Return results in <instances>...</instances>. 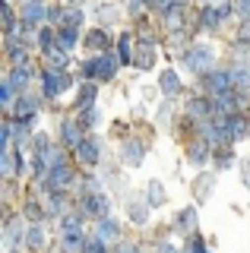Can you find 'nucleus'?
I'll list each match as a JSON object with an SVG mask.
<instances>
[{
    "label": "nucleus",
    "mask_w": 250,
    "mask_h": 253,
    "mask_svg": "<svg viewBox=\"0 0 250 253\" xmlns=\"http://www.w3.org/2000/svg\"><path fill=\"white\" fill-rule=\"evenodd\" d=\"M117 253H143V250H139L136 244H121V250H117Z\"/></svg>",
    "instance_id": "obj_39"
},
{
    "label": "nucleus",
    "mask_w": 250,
    "mask_h": 253,
    "mask_svg": "<svg viewBox=\"0 0 250 253\" xmlns=\"http://www.w3.org/2000/svg\"><path fill=\"white\" fill-rule=\"evenodd\" d=\"M117 42V38H111V32L108 29H89L85 32V38H83V44H85V51H92V54H101V51H111V44Z\"/></svg>",
    "instance_id": "obj_10"
},
{
    "label": "nucleus",
    "mask_w": 250,
    "mask_h": 253,
    "mask_svg": "<svg viewBox=\"0 0 250 253\" xmlns=\"http://www.w3.org/2000/svg\"><path fill=\"white\" fill-rule=\"evenodd\" d=\"M22 215H26L29 221H42V218H48V209H44L35 196H29V200L22 203Z\"/></svg>",
    "instance_id": "obj_33"
},
{
    "label": "nucleus",
    "mask_w": 250,
    "mask_h": 253,
    "mask_svg": "<svg viewBox=\"0 0 250 253\" xmlns=\"http://www.w3.org/2000/svg\"><path fill=\"white\" fill-rule=\"evenodd\" d=\"M19 19H22V26H32V29L48 26V3L44 0H22Z\"/></svg>",
    "instance_id": "obj_6"
},
{
    "label": "nucleus",
    "mask_w": 250,
    "mask_h": 253,
    "mask_svg": "<svg viewBox=\"0 0 250 253\" xmlns=\"http://www.w3.org/2000/svg\"><path fill=\"white\" fill-rule=\"evenodd\" d=\"M187 253H206V241L200 234H190L187 237Z\"/></svg>",
    "instance_id": "obj_38"
},
{
    "label": "nucleus",
    "mask_w": 250,
    "mask_h": 253,
    "mask_svg": "<svg viewBox=\"0 0 250 253\" xmlns=\"http://www.w3.org/2000/svg\"><path fill=\"white\" fill-rule=\"evenodd\" d=\"M143 158H146V146L139 139H124L121 142V162L127 165V168H139V165H143Z\"/></svg>",
    "instance_id": "obj_12"
},
{
    "label": "nucleus",
    "mask_w": 250,
    "mask_h": 253,
    "mask_svg": "<svg viewBox=\"0 0 250 253\" xmlns=\"http://www.w3.org/2000/svg\"><path fill=\"white\" fill-rule=\"evenodd\" d=\"M26 215H10L6 218V228H3V241H6V247H16V241L19 237H26Z\"/></svg>",
    "instance_id": "obj_21"
},
{
    "label": "nucleus",
    "mask_w": 250,
    "mask_h": 253,
    "mask_svg": "<svg viewBox=\"0 0 250 253\" xmlns=\"http://www.w3.org/2000/svg\"><path fill=\"white\" fill-rule=\"evenodd\" d=\"M22 247H26V250H42L44 247V225H42V221H29V225H26Z\"/></svg>",
    "instance_id": "obj_22"
},
{
    "label": "nucleus",
    "mask_w": 250,
    "mask_h": 253,
    "mask_svg": "<svg viewBox=\"0 0 250 253\" xmlns=\"http://www.w3.org/2000/svg\"><path fill=\"white\" fill-rule=\"evenodd\" d=\"M200 89L203 95H225V92H231L234 89V73H231V67L228 70H209V73H203L200 76Z\"/></svg>",
    "instance_id": "obj_3"
},
{
    "label": "nucleus",
    "mask_w": 250,
    "mask_h": 253,
    "mask_svg": "<svg viewBox=\"0 0 250 253\" xmlns=\"http://www.w3.org/2000/svg\"><path fill=\"white\" fill-rule=\"evenodd\" d=\"M159 89L165 92V98H177V95H181V89H184V83H181V76H177L174 70H162Z\"/></svg>",
    "instance_id": "obj_23"
},
{
    "label": "nucleus",
    "mask_w": 250,
    "mask_h": 253,
    "mask_svg": "<svg viewBox=\"0 0 250 253\" xmlns=\"http://www.w3.org/2000/svg\"><path fill=\"white\" fill-rule=\"evenodd\" d=\"M114 54L121 57V63H133V54H136V38L130 32H121L114 42Z\"/></svg>",
    "instance_id": "obj_20"
},
{
    "label": "nucleus",
    "mask_w": 250,
    "mask_h": 253,
    "mask_svg": "<svg viewBox=\"0 0 250 253\" xmlns=\"http://www.w3.org/2000/svg\"><path fill=\"white\" fill-rule=\"evenodd\" d=\"M83 177H76V171H73V165H57V168H51L48 174H44V180H42V187L48 190V193H70L76 184H80Z\"/></svg>",
    "instance_id": "obj_1"
},
{
    "label": "nucleus",
    "mask_w": 250,
    "mask_h": 253,
    "mask_svg": "<svg viewBox=\"0 0 250 253\" xmlns=\"http://www.w3.org/2000/svg\"><path fill=\"white\" fill-rule=\"evenodd\" d=\"M225 130H228V142L250 139V117L244 111H238V114H231L228 121H225Z\"/></svg>",
    "instance_id": "obj_13"
},
{
    "label": "nucleus",
    "mask_w": 250,
    "mask_h": 253,
    "mask_svg": "<svg viewBox=\"0 0 250 253\" xmlns=\"http://www.w3.org/2000/svg\"><path fill=\"white\" fill-rule=\"evenodd\" d=\"M42 60H44V67H48V70H67L70 67V54L64 51V47H57V44H54L51 51H44Z\"/></svg>",
    "instance_id": "obj_25"
},
{
    "label": "nucleus",
    "mask_w": 250,
    "mask_h": 253,
    "mask_svg": "<svg viewBox=\"0 0 250 253\" xmlns=\"http://www.w3.org/2000/svg\"><path fill=\"white\" fill-rule=\"evenodd\" d=\"M184 63L193 70L197 76L209 73V70H215V51L212 44H190V51L184 54Z\"/></svg>",
    "instance_id": "obj_4"
},
{
    "label": "nucleus",
    "mask_w": 250,
    "mask_h": 253,
    "mask_svg": "<svg viewBox=\"0 0 250 253\" xmlns=\"http://www.w3.org/2000/svg\"><path fill=\"white\" fill-rule=\"evenodd\" d=\"M212 162H215L218 171L231 168V165H234V149H231V142H225V146H215V149H212Z\"/></svg>",
    "instance_id": "obj_32"
},
{
    "label": "nucleus",
    "mask_w": 250,
    "mask_h": 253,
    "mask_svg": "<svg viewBox=\"0 0 250 253\" xmlns=\"http://www.w3.org/2000/svg\"><path fill=\"white\" fill-rule=\"evenodd\" d=\"M10 253H19V250H10Z\"/></svg>",
    "instance_id": "obj_43"
},
{
    "label": "nucleus",
    "mask_w": 250,
    "mask_h": 253,
    "mask_svg": "<svg viewBox=\"0 0 250 253\" xmlns=\"http://www.w3.org/2000/svg\"><path fill=\"white\" fill-rule=\"evenodd\" d=\"M73 152H76V162H80V165H85V168H95V165L101 162V142L89 133V136H85L80 146L73 149Z\"/></svg>",
    "instance_id": "obj_9"
},
{
    "label": "nucleus",
    "mask_w": 250,
    "mask_h": 253,
    "mask_svg": "<svg viewBox=\"0 0 250 253\" xmlns=\"http://www.w3.org/2000/svg\"><path fill=\"white\" fill-rule=\"evenodd\" d=\"M38 79H42V98L44 101H54L57 95H64L70 85H73V76H70L67 70H48L44 67L42 73H38Z\"/></svg>",
    "instance_id": "obj_2"
},
{
    "label": "nucleus",
    "mask_w": 250,
    "mask_h": 253,
    "mask_svg": "<svg viewBox=\"0 0 250 253\" xmlns=\"http://www.w3.org/2000/svg\"><path fill=\"white\" fill-rule=\"evenodd\" d=\"M95 98H98V83L95 79H83L80 85H76V111H85V108H92L95 105Z\"/></svg>",
    "instance_id": "obj_14"
},
{
    "label": "nucleus",
    "mask_w": 250,
    "mask_h": 253,
    "mask_svg": "<svg viewBox=\"0 0 250 253\" xmlns=\"http://www.w3.org/2000/svg\"><path fill=\"white\" fill-rule=\"evenodd\" d=\"M95 234H98V241H105V244H114V241H121V225H117L114 218H98V225H95Z\"/></svg>",
    "instance_id": "obj_26"
},
{
    "label": "nucleus",
    "mask_w": 250,
    "mask_h": 253,
    "mask_svg": "<svg viewBox=\"0 0 250 253\" xmlns=\"http://www.w3.org/2000/svg\"><path fill=\"white\" fill-rule=\"evenodd\" d=\"M197 22H200V29H206V32H218L225 26V19H222V13H218L215 3H203L200 13H197Z\"/></svg>",
    "instance_id": "obj_15"
},
{
    "label": "nucleus",
    "mask_w": 250,
    "mask_h": 253,
    "mask_svg": "<svg viewBox=\"0 0 250 253\" xmlns=\"http://www.w3.org/2000/svg\"><path fill=\"white\" fill-rule=\"evenodd\" d=\"M76 42H80V29L73 26H57V47H64L67 54L76 51Z\"/></svg>",
    "instance_id": "obj_28"
},
{
    "label": "nucleus",
    "mask_w": 250,
    "mask_h": 253,
    "mask_svg": "<svg viewBox=\"0 0 250 253\" xmlns=\"http://www.w3.org/2000/svg\"><path fill=\"white\" fill-rule=\"evenodd\" d=\"M212 187H215V177H212V174H200V180L193 184V193H197V200L203 203L209 193H212Z\"/></svg>",
    "instance_id": "obj_34"
},
{
    "label": "nucleus",
    "mask_w": 250,
    "mask_h": 253,
    "mask_svg": "<svg viewBox=\"0 0 250 253\" xmlns=\"http://www.w3.org/2000/svg\"><path fill=\"white\" fill-rule=\"evenodd\" d=\"M64 3H67V6H83L85 0H64Z\"/></svg>",
    "instance_id": "obj_40"
},
{
    "label": "nucleus",
    "mask_w": 250,
    "mask_h": 253,
    "mask_svg": "<svg viewBox=\"0 0 250 253\" xmlns=\"http://www.w3.org/2000/svg\"><path fill=\"white\" fill-rule=\"evenodd\" d=\"M6 79H10V83L16 85V92L22 95L29 89V83H32V67H13L10 73H6Z\"/></svg>",
    "instance_id": "obj_29"
},
{
    "label": "nucleus",
    "mask_w": 250,
    "mask_h": 253,
    "mask_svg": "<svg viewBox=\"0 0 250 253\" xmlns=\"http://www.w3.org/2000/svg\"><path fill=\"white\" fill-rule=\"evenodd\" d=\"M149 200H130L127 203V215L130 221H136V225H146V218H149Z\"/></svg>",
    "instance_id": "obj_30"
},
{
    "label": "nucleus",
    "mask_w": 250,
    "mask_h": 253,
    "mask_svg": "<svg viewBox=\"0 0 250 253\" xmlns=\"http://www.w3.org/2000/svg\"><path fill=\"white\" fill-rule=\"evenodd\" d=\"M85 136H89V133H85L80 117H64V124H60V142H64L67 149H76Z\"/></svg>",
    "instance_id": "obj_8"
},
{
    "label": "nucleus",
    "mask_w": 250,
    "mask_h": 253,
    "mask_svg": "<svg viewBox=\"0 0 250 253\" xmlns=\"http://www.w3.org/2000/svg\"><path fill=\"white\" fill-rule=\"evenodd\" d=\"M44 209H48V218H64L67 212H73V206H70V193H48Z\"/></svg>",
    "instance_id": "obj_16"
},
{
    "label": "nucleus",
    "mask_w": 250,
    "mask_h": 253,
    "mask_svg": "<svg viewBox=\"0 0 250 253\" xmlns=\"http://www.w3.org/2000/svg\"><path fill=\"white\" fill-rule=\"evenodd\" d=\"M162 26H165V32H187V6H171V10L165 16H159Z\"/></svg>",
    "instance_id": "obj_17"
},
{
    "label": "nucleus",
    "mask_w": 250,
    "mask_h": 253,
    "mask_svg": "<svg viewBox=\"0 0 250 253\" xmlns=\"http://www.w3.org/2000/svg\"><path fill=\"white\" fill-rule=\"evenodd\" d=\"M203 3H218V0H200V6H203Z\"/></svg>",
    "instance_id": "obj_42"
},
{
    "label": "nucleus",
    "mask_w": 250,
    "mask_h": 253,
    "mask_svg": "<svg viewBox=\"0 0 250 253\" xmlns=\"http://www.w3.org/2000/svg\"><path fill=\"white\" fill-rule=\"evenodd\" d=\"M76 117L83 121L85 130H95V126L101 124V111H98L95 105H92V108H85V111H76Z\"/></svg>",
    "instance_id": "obj_35"
},
{
    "label": "nucleus",
    "mask_w": 250,
    "mask_h": 253,
    "mask_svg": "<svg viewBox=\"0 0 250 253\" xmlns=\"http://www.w3.org/2000/svg\"><path fill=\"white\" fill-rule=\"evenodd\" d=\"M187 162L197 165V168L209 165V162H212V146H209L206 139H203V142H190V146H187Z\"/></svg>",
    "instance_id": "obj_19"
},
{
    "label": "nucleus",
    "mask_w": 250,
    "mask_h": 253,
    "mask_svg": "<svg viewBox=\"0 0 250 253\" xmlns=\"http://www.w3.org/2000/svg\"><path fill=\"white\" fill-rule=\"evenodd\" d=\"M10 114L16 117V121H32V117L38 114V98H32V95L22 92L19 98H16V105L10 108Z\"/></svg>",
    "instance_id": "obj_18"
},
{
    "label": "nucleus",
    "mask_w": 250,
    "mask_h": 253,
    "mask_svg": "<svg viewBox=\"0 0 250 253\" xmlns=\"http://www.w3.org/2000/svg\"><path fill=\"white\" fill-rule=\"evenodd\" d=\"M133 67H139V70H152L155 67V42H139L136 44Z\"/></svg>",
    "instance_id": "obj_24"
},
{
    "label": "nucleus",
    "mask_w": 250,
    "mask_h": 253,
    "mask_svg": "<svg viewBox=\"0 0 250 253\" xmlns=\"http://www.w3.org/2000/svg\"><path fill=\"white\" fill-rule=\"evenodd\" d=\"M64 26H73V29H80V26H83V6H67V19H64Z\"/></svg>",
    "instance_id": "obj_37"
},
{
    "label": "nucleus",
    "mask_w": 250,
    "mask_h": 253,
    "mask_svg": "<svg viewBox=\"0 0 250 253\" xmlns=\"http://www.w3.org/2000/svg\"><path fill=\"white\" fill-rule=\"evenodd\" d=\"M184 114H187V117H193V121H206V117H215L212 95H193V98L187 101Z\"/></svg>",
    "instance_id": "obj_11"
},
{
    "label": "nucleus",
    "mask_w": 250,
    "mask_h": 253,
    "mask_svg": "<svg viewBox=\"0 0 250 253\" xmlns=\"http://www.w3.org/2000/svg\"><path fill=\"white\" fill-rule=\"evenodd\" d=\"M92 60H95V79L98 83H111V79L117 76V70H121V57H117L114 51L92 54Z\"/></svg>",
    "instance_id": "obj_7"
},
{
    "label": "nucleus",
    "mask_w": 250,
    "mask_h": 253,
    "mask_svg": "<svg viewBox=\"0 0 250 253\" xmlns=\"http://www.w3.org/2000/svg\"><path fill=\"white\" fill-rule=\"evenodd\" d=\"M171 3H177V6H190V0H171Z\"/></svg>",
    "instance_id": "obj_41"
},
{
    "label": "nucleus",
    "mask_w": 250,
    "mask_h": 253,
    "mask_svg": "<svg viewBox=\"0 0 250 253\" xmlns=\"http://www.w3.org/2000/svg\"><path fill=\"white\" fill-rule=\"evenodd\" d=\"M146 200H149V206H155V209L168 203V193H165V187H162V180L152 177L149 184H146Z\"/></svg>",
    "instance_id": "obj_31"
},
{
    "label": "nucleus",
    "mask_w": 250,
    "mask_h": 253,
    "mask_svg": "<svg viewBox=\"0 0 250 253\" xmlns=\"http://www.w3.org/2000/svg\"><path fill=\"white\" fill-rule=\"evenodd\" d=\"M80 212L85 218H108L111 200H108L105 190H98V193H80Z\"/></svg>",
    "instance_id": "obj_5"
},
{
    "label": "nucleus",
    "mask_w": 250,
    "mask_h": 253,
    "mask_svg": "<svg viewBox=\"0 0 250 253\" xmlns=\"http://www.w3.org/2000/svg\"><path fill=\"white\" fill-rule=\"evenodd\" d=\"M67 19V3H48V26H64Z\"/></svg>",
    "instance_id": "obj_36"
},
{
    "label": "nucleus",
    "mask_w": 250,
    "mask_h": 253,
    "mask_svg": "<svg viewBox=\"0 0 250 253\" xmlns=\"http://www.w3.org/2000/svg\"><path fill=\"white\" fill-rule=\"evenodd\" d=\"M174 225H177V231H184V234H197V209H193V206L181 209L174 215Z\"/></svg>",
    "instance_id": "obj_27"
}]
</instances>
